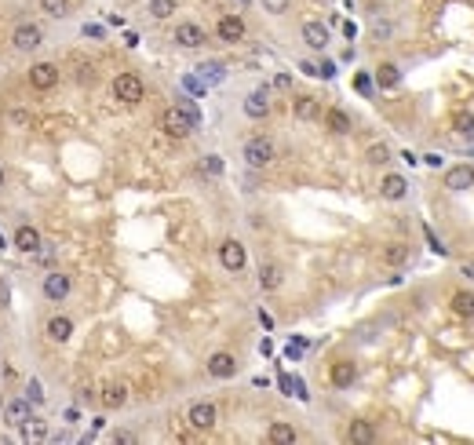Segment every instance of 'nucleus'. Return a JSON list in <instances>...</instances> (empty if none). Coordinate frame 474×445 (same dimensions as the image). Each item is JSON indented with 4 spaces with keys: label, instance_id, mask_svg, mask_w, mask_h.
Wrapping results in <instances>:
<instances>
[{
    "label": "nucleus",
    "instance_id": "11",
    "mask_svg": "<svg viewBox=\"0 0 474 445\" xmlns=\"http://www.w3.org/2000/svg\"><path fill=\"white\" fill-rule=\"evenodd\" d=\"M215 37L223 44H241L244 41V19L241 15H223L215 22Z\"/></svg>",
    "mask_w": 474,
    "mask_h": 445
},
{
    "label": "nucleus",
    "instance_id": "2",
    "mask_svg": "<svg viewBox=\"0 0 474 445\" xmlns=\"http://www.w3.org/2000/svg\"><path fill=\"white\" fill-rule=\"evenodd\" d=\"M44 41H48V37H44V26H41V22H19V26L11 29V48H15L19 55L41 51Z\"/></svg>",
    "mask_w": 474,
    "mask_h": 445
},
{
    "label": "nucleus",
    "instance_id": "44",
    "mask_svg": "<svg viewBox=\"0 0 474 445\" xmlns=\"http://www.w3.org/2000/svg\"><path fill=\"white\" fill-rule=\"evenodd\" d=\"M241 4H244V8H248V4H252V0H241Z\"/></svg>",
    "mask_w": 474,
    "mask_h": 445
},
{
    "label": "nucleus",
    "instance_id": "21",
    "mask_svg": "<svg viewBox=\"0 0 474 445\" xmlns=\"http://www.w3.org/2000/svg\"><path fill=\"white\" fill-rule=\"evenodd\" d=\"M292 113H296L299 121H318V117H321V103L314 99V95H299V99L292 103Z\"/></svg>",
    "mask_w": 474,
    "mask_h": 445
},
{
    "label": "nucleus",
    "instance_id": "19",
    "mask_svg": "<svg viewBox=\"0 0 474 445\" xmlns=\"http://www.w3.org/2000/svg\"><path fill=\"white\" fill-rule=\"evenodd\" d=\"M379 194H383L387 201H405V194H408V183H405V175H383V183H379Z\"/></svg>",
    "mask_w": 474,
    "mask_h": 445
},
{
    "label": "nucleus",
    "instance_id": "32",
    "mask_svg": "<svg viewBox=\"0 0 474 445\" xmlns=\"http://www.w3.org/2000/svg\"><path fill=\"white\" fill-rule=\"evenodd\" d=\"M405 260H408V248H405V245H387V248H383V263L401 267Z\"/></svg>",
    "mask_w": 474,
    "mask_h": 445
},
{
    "label": "nucleus",
    "instance_id": "29",
    "mask_svg": "<svg viewBox=\"0 0 474 445\" xmlns=\"http://www.w3.org/2000/svg\"><path fill=\"white\" fill-rule=\"evenodd\" d=\"M8 124H11V128H37V117L34 113H29V110H8Z\"/></svg>",
    "mask_w": 474,
    "mask_h": 445
},
{
    "label": "nucleus",
    "instance_id": "16",
    "mask_svg": "<svg viewBox=\"0 0 474 445\" xmlns=\"http://www.w3.org/2000/svg\"><path fill=\"white\" fill-rule=\"evenodd\" d=\"M303 44L306 48H314V51H321L325 44H329V26L325 22H303Z\"/></svg>",
    "mask_w": 474,
    "mask_h": 445
},
{
    "label": "nucleus",
    "instance_id": "35",
    "mask_svg": "<svg viewBox=\"0 0 474 445\" xmlns=\"http://www.w3.org/2000/svg\"><path fill=\"white\" fill-rule=\"evenodd\" d=\"M453 128L460 132V135H474V113H456V121H453Z\"/></svg>",
    "mask_w": 474,
    "mask_h": 445
},
{
    "label": "nucleus",
    "instance_id": "27",
    "mask_svg": "<svg viewBox=\"0 0 474 445\" xmlns=\"http://www.w3.org/2000/svg\"><path fill=\"white\" fill-rule=\"evenodd\" d=\"M376 84H379V88H398V84H401V73H398L394 62H383V66L376 70Z\"/></svg>",
    "mask_w": 474,
    "mask_h": 445
},
{
    "label": "nucleus",
    "instance_id": "41",
    "mask_svg": "<svg viewBox=\"0 0 474 445\" xmlns=\"http://www.w3.org/2000/svg\"><path fill=\"white\" fill-rule=\"evenodd\" d=\"M113 441H120V445H132V441H135V438H132V434H128V431H117V434H113Z\"/></svg>",
    "mask_w": 474,
    "mask_h": 445
},
{
    "label": "nucleus",
    "instance_id": "3",
    "mask_svg": "<svg viewBox=\"0 0 474 445\" xmlns=\"http://www.w3.org/2000/svg\"><path fill=\"white\" fill-rule=\"evenodd\" d=\"M241 157H244V165H248V168H267V165H274L277 146H274V139L256 135V139H248V143H244Z\"/></svg>",
    "mask_w": 474,
    "mask_h": 445
},
{
    "label": "nucleus",
    "instance_id": "6",
    "mask_svg": "<svg viewBox=\"0 0 474 445\" xmlns=\"http://www.w3.org/2000/svg\"><path fill=\"white\" fill-rule=\"evenodd\" d=\"M172 41H175L179 48H186V51H197V48L208 44V34H205L197 22H179L175 34H172Z\"/></svg>",
    "mask_w": 474,
    "mask_h": 445
},
{
    "label": "nucleus",
    "instance_id": "39",
    "mask_svg": "<svg viewBox=\"0 0 474 445\" xmlns=\"http://www.w3.org/2000/svg\"><path fill=\"white\" fill-rule=\"evenodd\" d=\"M354 88H358V91H365V95H369V91H372V81H369V77H365V73H358V77H354Z\"/></svg>",
    "mask_w": 474,
    "mask_h": 445
},
{
    "label": "nucleus",
    "instance_id": "25",
    "mask_svg": "<svg viewBox=\"0 0 474 445\" xmlns=\"http://www.w3.org/2000/svg\"><path fill=\"white\" fill-rule=\"evenodd\" d=\"M103 405L106 409H124V405H128V387H124V384H110L103 391Z\"/></svg>",
    "mask_w": 474,
    "mask_h": 445
},
{
    "label": "nucleus",
    "instance_id": "9",
    "mask_svg": "<svg viewBox=\"0 0 474 445\" xmlns=\"http://www.w3.org/2000/svg\"><path fill=\"white\" fill-rule=\"evenodd\" d=\"M70 289H73V281H70V274H62V270H51L44 277V285H41V292H44L48 303H62L70 296Z\"/></svg>",
    "mask_w": 474,
    "mask_h": 445
},
{
    "label": "nucleus",
    "instance_id": "8",
    "mask_svg": "<svg viewBox=\"0 0 474 445\" xmlns=\"http://www.w3.org/2000/svg\"><path fill=\"white\" fill-rule=\"evenodd\" d=\"M219 263H223L230 274L244 270V263H248V252H244V245H241L237 237H227L223 245H219Z\"/></svg>",
    "mask_w": 474,
    "mask_h": 445
},
{
    "label": "nucleus",
    "instance_id": "20",
    "mask_svg": "<svg viewBox=\"0 0 474 445\" xmlns=\"http://www.w3.org/2000/svg\"><path fill=\"white\" fill-rule=\"evenodd\" d=\"M445 186L449 190H470L474 186V165H456L445 172Z\"/></svg>",
    "mask_w": 474,
    "mask_h": 445
},
{
    "label": "nucleus",
    "instance_id": "12",
    "mask_svg": "<svg viewBox=\"0 0 474 445\" xmlns=\"http://www.w3.org/2000/svg\"><path fill=\"white\" fill-rule=\"evenodd\" d=\"M208 376L212 379H234L237 376V358L230 351H215L208 358Z\"/></svg>",
    "mask_w": 474,
    "mask_h": 445
},
{
    "label": "nucleus",
    "instance_id": "15",
    "mask_svg": "<svg viewBox=\"0 0 474 445\" xmlns=\"http://www.w3.org/2000/svg\"><path fill=\"white\" fill-rule=\"evenodd\" d=\"M44 332H48L51 343H70V336H73V322H70L66 314H55V317H48Z\"/></svg>",
    "mask_w": 474,
    "mask_h": 445
},
{
    "label": "nucleus",
    "instance_id": "30",
    "mask_svg": "<svg viewBox=\"0 0 474 445\" xmlns=\"http://www.w3.org/2000/svg\"><path fill=\"white\" fill-rule=\"evenodd\" d=\"M365 161H369V165H387V161H391V146H387V143H372V146L365 150Z\"/></svg>",
    "mask_w": 474,
    "mask_h": 445
},
{
    "label": "nucleus",
    "instance_id": "10",
    "mask_svg": "<svg viewBox=\"0 0 474 445\" xmlns=\"http://www.w3.org/2000/svg\"><path fill=\"white\" fill-rule=\"evenodd\" d=\"M11 245L22 252V256H37L41 252V230L29 227V222H19L15 234H11Z\"/></svg>",
    "mask_w": 474,
    "mask_h": 445
},
{
    "label": "nucleus",
    "instance_id": "31",
    "mask_svg": "<svg viewBox=\"0 0 474 445\" xmlns=\"http://www.w3.org/2000/svg\"><path fill=\"white\" fill-rule=\"evenodd\" d=\"M372 438H376V427H372L369 420H354V424H351V441L361 445V441H372Z\"/></svg>",
    "mask_w": 474,
    "mask_h": 445
},
{
    "label": "nucleus",
    "instance_id": "1",
    "mask_svg": "<svg viewBox=\"0 0 474 445\" xmlns=\"http://www.w3.org/2000/svg\"><path fill=\"white\" fill-rule=\"evenodd\" d=\"M161 128H165V135H172V139H186L190 132L197 128V113H190L186 106H168V110L161 113Z\"/></svg>",
    "mask_w": 474,
    "mask_h": 445
},
{
    "label": "nucleus",
    "instance_id": "23",
    "mask_svg": "<svg viewBox=\"0 0 474 445\" xmlns=\"http://www.w3.org/2000/svg\"><path fill=\"white\" fill-rule=\"evenodd\" d=\"M259 285H263L267 292H277L281 285H284V274H281V267H277V263H263V267H259Z\"/></svg>",
    "mask_w": 474,
    "mask_h": 445
},
{
    "label": "nucleus",
    "instance_id": "38",
    "mask_svg": "<svg viewBox=\"0 0 474 445\" xmlns=\"http://www.w3.org/2000/svg\"><path fill=\"white\" fill-rule=\"evenodd\" d=\"M263 11H270V15H284V11H289V0H263Z\"/></svg>",
    "mask_w": 474,
    "mask_h": 445
},
{
    "label": "nucleus",
    "instance_id": "7",
    "mask_svg": "<svg viewBox=\"0 0 474 445\" xmlns=\"http://www.w3.org/2000/svg\"><path fill=\"white\" fill-rule=\"evenodd\" d=\"M215 420H219V409L212 401H194V405L186 409V424L194 427V431H212Z\"/></svg>",
    "mask_w": 474,
    "mask_h": 445
},
{
    "label": "nucleus",
    "instance_id": "33",
    "mask_svg": "<svg viewBox=\"0 0 474 445\" xmlns=\"http://www.w3.org/2000/svg\"><path fill=\"white\" fill-rule=\"evenodd\" d=\"M26 398L34 401V405H44V401H48V394H44V384H41L37 376H34V379H26Z\"/></svg>",
    "mask_w": 474,
    "mask_h": 445
},
{
    "label": "nucleus",
    "instance_id": "43",
    "mask_svg": "<svg viewBox=\"0 0 474 445\" xmlns=\"http://www.w3.org/2000/svg\"><path fill=\"white\" fill-rule=\"evenodd\" d=\"M8 186V172H4V165H0V190Z\"/></svg>",
    "mask_w": 474,
    "mask_h": 445
},
{
    "label": "nucleus",
    "instance_id": "18",
    "mask_svg": "<svg viewBox=\"0 0 474 445\" xmlns=\"http://www.w3.org/2000/svg\"><path fill=\"white\" fill-rule=\"evenodd\" d=\"M19 438L29 441V445H34V441H44V438H48V420H41V416L22 420V424H19Z\"/></svg>",
    "mask_w": 474,
    "mask_h": 445
},
{
    "label": "nucleus",
    "instance_id": "14",
    "mask_svg": "<svg viewBox=\"0 0 474 445\" xmlns=\"http://www.w3.org/2000/svg\"><path fill=\"white\" fill-rule=\"evenodd\" d=\"M241 110H244V117H252V121H263V117L270 113L267 91H263V88H259V91H248V95H244V103H241Z\"/></svg>",
    "mask_w": 474,
    "mask_h": 445
},
{
    "label": "nucleus",
    "instance_id": "24",
    "mask_svg": "<svg viewBox=\"0 0 474 445\" xmlns=\"http://www.w3.org/2000/svg\"><path fill=\"white\" fill-rule=\"evenodd\" d=\"M325 124H329V132H336V135H346V132H351V113H346V110H339V106H332V110L325 113Z\"/></svg>",
    "mask_w": 474,
    "mask_h": 445
},
{
    "label": "nucleus",
    "instance_id": "22",
    "mask_svg": "<svg viewBox=\"0 0 474 445\" xmlns=\"http://www.w3.org/2000/svg\"><path fill=\"white\" fill-rule=\"evenodd\" d=\"M453 314L460 322H474V292H453Z\"/></svg>",
    "mask_w": 474,
    "mask_h": 445
},
{
    "label": "nucleus",
    "instance_id": "40",
    "mask_svg": "<svg viewBox=\"0 0 474 445\" xmlns=\"http://www.w3.org/2000/svg\"><path fill=\"white\" fill-rule=\"evenodd\" d=\"M0 307H11V289L4 281H0Z\"/></svg>",
    "mask_w": 474,
    "mask_h": 445
},
{
    "label": "nucleus",
    "instance_id": "37",
    "mask_svg": "<svg viewBox=\"0 0 474 445\" xmlns=\"http://www.w3.org/2000/svg\"><path fill=\"white\" fill-rule=\"evenodd\" d=\"M205 175H223V161H219L215 153H205V161H201Z\"/></svg>",
    "mask_w": 474,
    "mask_h": 445
},
{
    "label": "nucleus",
    "instance_id": "5",
    "mask_svg": "<svg viewBox=\"0 0 474 445\" xmlns=\"http://www.w3.org/2000/svg\"><path fill=\"white\" fill-rule=\"evenodd\" d=\"M26 81L34 91H51L58 84V66L55 62H34V66L26 70Z\"/></svg>",
    "mask_w": 474,
    "mask_h": 445
},
{
    "label": "nucleus",
    "instance_id": "42",
    "mask_svg": "<svg viewBox=\"0 0 474 445\" xmlns=\"http://www.w3.org/2000/svg\"><path fill=\"white\" fill-rule=\"evenodd\" d=\"M62 420H66V424H77L81 412H77V409H66V412H62Z\"/></svg>",
    "mask_w": 474,
    "mask_h": 445
},
{
    "label": "nucleus",
    "instance_id": "17",
    "mask_svg": "<svg viewBox=\"0 0 474 445\" xmlns=\"http://www.w3.org/2000/svg\"><path fill=\"white\" fill-rule=\"evenodd\" d=\"M329 379H332V387H339V391H343V387H351L354 379H358V365L343 358V362H336V365L329 369Z\"/></svg>",
    "mask_w": 474,
    "mask_h": 445
},
{
    "label": "nucleus",
    "instance_id": "26",
    "mask_svg": "<svg viewBox=\"0 0 474 445\" xmlns=\"http://www.w3.org/2000/svg\"><path fill=\"white\" fill-rule=\"evenodd\" d=\"M41 11L48 19H66L73 11V0H41Z\"/></svg>",
    "mask_w": 474,
    "mask_h": 445
},
{
    "label": "nucleus",
    "instance_id": "34",
    "mask_svg": "<svg viewBox=\"0 0 474 445\" xmlns=\"http://www.w3.org/2000/svg\"><path fill=\"white\" fill-rule=\"evenodd\" d=\"M150 15L153 19H172L175 15V0H150Z\"/></svg>",
    "mask_w": 474,
    "mask_h": 445
},
{
    "label": "nucleus",
    "instance_id": "36",
    "mask_svg": "<svg viewBox=\"0 0 474 445\" xmlns=\"http://www.w3.org/2000/svg\"><path fill=\"white\" fill-rule=\"evenodd\" d=\"M205 81H223V62H205V66H197Z\"/></svg>",
    "mask_w": 474,
    "mask_h": 445
},
{
    "label": "nucleus",
    "instance_id": "28",
    "mask_svg": "<svg viewBox=\"0 0 474 445\" xmlns=\"http://www.w3.org/2000/svg\"><path fill=\"white\" fill-rule=\"evenodd\" d=\"M267 438H270L274 445H289V441H296V427H292V424H270Z\"/></svg>",
    "mask_w": 474,
    "mask_h": 445
},
{
    "label": "nucleus",
    "instance_id": "4",
    "mask_svg": "<svg viewBox=\"0 0 474 445\" xmlns=\"http://www.w3.org/2000/svg\"><path fill=\"white\" fill-rule=\"evenodd\" d=\"M113 99L124 103V106H135L146 99V88L139 81V73H117L113 77Z\"/></svg>",
    "mask_w": 474,
    "mask_h": 445
},
{
    "label": "nucleus",
    "instance_id": "13",
    "mask_svg": "<svg viewBox=\"0 0 474 445\" xmlns=\"http://www.w3.org/2000/svg\"><path fill=\"white\" fill-rule=\"evenodd\" d=\"M29 416H34V401H29L26 394H22V398H11V401L4 405V424H8V427H19V424L29 420Z\"/></svg>",
    "mask_w": 474,
    "mask_h": 445
}]
</instances>
